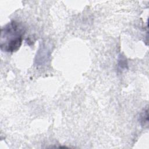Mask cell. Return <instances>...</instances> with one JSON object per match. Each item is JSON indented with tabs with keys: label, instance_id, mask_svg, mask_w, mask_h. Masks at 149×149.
I'll return each instance as SVG.
<instances>
[{
	"label": "cell",
	"instance_id": "3",
	"mask_svg": "<svg viewBox=\"0 0 149 149\" xmlns=\"http://www.w3.org/2000/svg\"><path fill=\"white\" fill-rule=\"evenodd\" d=\"M119 66L121 68H126V67L127 66L126 60L125 58H120V59L119 60Z\"/></svg>",
	"mask_w": 149,
	"mask_h": 149
},
{
	"label": "cell",
	"instance_id": "2",
	"mask_svg": "<svg viewBox=\"0 0 149 149\" xmlns=\"http://www.w3.org/2000/svg\"><path fill=\"white\" fill-rule=\"evenodd\" d=\"M140 124L143 127H148V108L144 109L140 115Z\"/></svg>",
	"mask_w": 149,
	"mask_h": 149
},
{
	"label": "cell",
	"instance_id": "1",
	"mask_svg": "<svg viewBox=\"0 0 149 149\" xmlns=\"http://www.w3.org/2000/svg\"><path fill=\"white\" fill-rule=\"evenodd\" d=\"M24 34L23 26L16 21H12L1 29V49L6 52L17 51L22 45Z\"/></svg>",
	"mask_w": 149,
	"mask_h": 149
}]
</instances>
